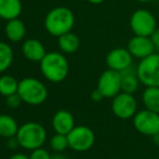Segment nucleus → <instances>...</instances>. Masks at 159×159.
I'll return each instance as SVG.
<instances>
[{"mask_svg":"<svg viewBox=\"0 0 159 159\" xmlns=\"http://www.w3.org/2000/svg\"><path fill=\"white\" fill-rule=\"evenodd\" d=\"M39 69L44 77L51 83L63 82L69 74V61L61 52H47L39 62Z\"/></svg>","mask_w":159,"mask_h":159,"instance_id":"obj_1","label":"nucleus"},{"mask_svg":"<svg viewBox=\"0 0 159 159\" xmlns=\"http://www.w3.org/2000/svg\"><path fill=\"white\" fill-rule=\"evenodd\" d=\"M75 23L73 12L66 7H56L45 16L44 25L51 36L59 37L72 31Z\"/></svg>","mask_w":159,"mask_h":159,"instance_id":"obj_2","label":"nucleus"},{"mask_svg":"<svg viewBox=\"0 0 159 159\" xmlns=\"http://www.w3.org/2000/svg\"><path fill=\"white\" fill-rule=\"evenodd\" d=\"M16 137L20 147L32 152L36 148L43 147L47 139V132L40 123L31 121L19 126Z\"/></svg>","mask_w":159,"mask_h":159,"instance_id":"obj_3","label":"nucleus"},{"mask_svg":"<svg viewBox=\"0 0 159 159\" xmlns=\"http://www.w3.org/2000/svg\"><path fill=\"white\" fill-rule=\"evenodd\" d=\"M18 94L23 102L31 106H39L46 102L48 89L46 85L35 77H24L19 81Z\"/></svg>","mask_w":159,"mask_h":159,"instance_id":"obj_4","label":"nucleus"},{"mask_svg":"<svg viewBox=\"0 0 159 159\" xmlns=\"http://www.w3.org/2000/svg\"><path fill=\"white\" fill-rule=\"evenodd\" d=\"M136 73L141 84L147 86H159V53L144 58L139 61Z\"/></svg>","mask_w":159,"mask_h":159,"instance_id":"obj_5","label":"nucleus"},{"mask_svg":"<svg viewBox=\"0 0 159 159\" xmlns=\"http://www.w3.org/2000/svg\"><path fill=\"white\" fill-rule=\"evenodd\" d=\"M130 27L134 35L150 37L152 34L157 30L156 18L148 10L139 9L131 16Z\"/></svg>","mask_w":159,"mask_h":159,"instance_id":"obj_6","label":"nucleus"},{"mask_svg":"<svg viewBox=\"0 0 159 159\" xmlns=\"http://www.w3.org/2000/svg\"><path fill=\"white\" fill-rule=\"evenodd\" d=\"M66 136L69 148L74 152H86L95 144V133L86 125H75Z\"/></svg>","mask_w":159,"mask_h":159,"instance_id":"obj_7","label":"nucleus"},{"mask_svg":"<svg viewBox=\"0 0 159 159\" xmlns=\"http://www.w3.org/2000/svg\"><path fill=\"white\" fill-rule=\"evenodd\" d=\"M133 125L141 134L156 136L159 134V113L143 109L133 117Z\"/></svg>","mask_w":159,"mask_h":159,"instance_id":"obj_8","label":"nucleus"},{"mask_svg":"<svg viewBox=\"0 0 159 159\" xmlns=\"http://www.w3.org/2000/svg\"><path fill=\"white\" fill-rule=\"evenodd\" d=\"M111 110L113 115L121 120H129L137 112V102L133 94L120 92L112 98Z\"/></svg>","mask_w":159,"mask_h":159,"instance_id":"obj_9","label":"nucleus"},{"mask_svg":"<svg viewBox=\"0 0 159 159\" xmlns=\"http://www.w3.org/2000/svg\"><path fill=\"white\" fill-rule=\"evenodd\" d=\"M97 89L105 98H113L121 92V74L111 69H107L100 74Z\"/></svg>","mask_w":159,"mask_h":159,"instance_id":"obj_10","label":"nucleus"},{"mask_svg":"<svg viewBox=\"0 0 159 159\" xmlns=\"http://www.w3.org/2000/svg\"><path fill=\"white\" fill-rule=\"evenodd\" d=\"M133 57L128 48H115L110 50L106 56V64L108 69L122 72L132 66Z\"/></svg>","mask_w":159,"mask_h":159,"instance_id":"obj_11","label":"nucleus"},{"mask_svg":"<svg viewBox=\"0 0 159 159\" xmlns=\"http://www.w3.org/2000/svg\"><path fill=\"white\" fill-rule=\"evenodd\" d=\"M128 50L133 58L142 60L155 52V47L150 37L134 35L128 43Z\"/></svg>","mask_w":159,"mask_h":159,"instance_id":"obj_12","label":"nucleus"},{"mask_svg":"<svg viewBox=\"0 0 159 159\" xmlns=\"http://www.w3.org/2000/svg\"><path fill=\"white\" fill-rule=\"evenodd\" d=\"M21 50H22V55L24 56V58L33 62H40L47 53L44 44L35 38L25 39L22 44Z\"/></svg>","mask_w":159,"mask_h":159,"instance_id":"obj_13","label":"nucleus"},{"mask_svg":"<svg viewBox=\"0 0 159 159\" xmlns=\"http://www.w3.org/2000/svg\"><path fill=\"white\" fill-rule=\"evenodd\" d=\"M51 125L56 133L68 135L75 126L73 115L68 110H58L53 115L51 120Z\"/></svg>","mask_w":159,"mask_h":159,"instance_id":"obj_14","label":"nucleus"},{"mask_svg":"<svg viewBox=\"0 0 159 159\" xmlns=\"http://www.w3.org/2000/svg\"><path fill=\"white\" fill-rule=\"evenodd\" d=\"M5 34L10 42H22L26 34V26L24 22L19 18L12 19L7 21V24L5 26Z\"/></svg>","mask_w":159,"mask_h":159,"instance_id":"obj_15","label":"nucleus"},{"mask_svg":"<svg viewBox=\"0 0 159 159\" xmlns=\"http://www.w3.org/2000/svg\"><path fill=\"white\" fill-rule=\"evenodd\" d=\"M22 8L21 0H0V19L9 21L19 18Z\"/></svg>","mask_w":159,"mask_h":159,"instance_id":"obj_16","label":"nucleus"},{"mask_svg":"<svg viewBox=\"0 0 159 159\" xmlns=\"http://www.w3.org/2000/svg\"><path fill=\"white\" fill-rule=\"evenodd\" d=\"M121 74V92L129 94H134L139 86V80L137 76L136 69L132 66L120 72Z\"/></svg>","mask_w":159,"mask_h":159,"instance_id":"obj_17","label":"nucleus"},{"mask_svg":"<svg viewBox=\"0 0 159 159\" xmlns=\"http://www.w3.org/2000/svg\"><path fill=\"white\" fill-rule=\"evenodd\" d=\"M142 102L145 109L159 113V86H147L142 93Z\"/></svg>","mask_w":159,"mask_h":159,"instance_id":"obj_18","label":"nucleus"},{"mask_svg":"<svg viewBox=\"0 0 159 159\" xmlns=\"http://www.w3.org/2000/svg\"><path fill=\"white\" fill-rule=\"evenodd\" d=\"M19 124L13 117L7 113L0 115V137L10 139L14 137L18 133Z\"/></svg>","mask_w":159,"mask_h":159,"instance_id":"obj_19","label":"nucleus"},{"mask_svg":"<svg viewBox=\"0 0 159 159\" xmlns=\"http://www.w3.org/2000/svg\"><path fill=\"white\" fill-rule=\"evenodd\" d=\"M58 47L64 53H74L80 48V38L72 32L58 37Z\"/></svg>","mask_w":159,"mask_h":159,"instance_id":"obj_20","label":"nucleus"},{"mask_svg":"<svg viewBox=\"0 0 159 159\" xmlns=\"http://www.w3.org/2000/svg\"><path fill=\"white\" fill-rule=\"evenodd\" d=\"M19 81L10 74H2L0 76V95L8 97L18 93Z\"/></svg>","mask_w":159,"mask_h":159,"instance_id":"obj_21","label":"nucleus"},{"mask_svg":"<svg viewBox=\"0 0 159 159\" xmlns=\"http://www.w3.org/2000/svg\"><path fill=\"white\" fill-rule=\"evenodd\" d=\"M13 49L8 43L0 42V73H3L13 62Z\"/></svg>","mask_w":159,"mask_h":159,"instance_id":"obj_22","label":"nucleus"},{"mask_svg":"<svg viewBox=\"0 0 159 159\" xmlns=\"http://www.w3.org/2000/svg\"><path fill=\"white\" fill-rule=\"evenodd\" d=\"M49 146L55 152H63L69 147L68 136L64 134L56 133L49 141Z\"/></svg>","mask_w":159,"mask_h":159,"instance_id":"obj_23","label":"nucleus"},{"mask_svg":"<svg viewBox=\"0 0 159 159\" xmlns=\"http://www.w3.org/2000/svg\"><path fill=\"white\" fill-rule=\"evenodd\" d=\"M52 155L48 152L47 149L43 147L36 148V149L32 150L31 155H30V159H51Z\"/></svg>","mask_w":159,"mask_h":159,"instance_id":"obj_24","label":"nucleus"},{"mask_svg":"<svg viewBox=\"0 0 159 159\" xmlns=\"http://www.w3.org/2000/svg\"><path fill=\"white\" fill-rule=\"evenodd\" d=\"M22 99L21 97L19 96L18 93L13 94V95H10L8 97H6V105L9 107L10 109H16L21 106L22 104Z\"/></svg>","mask_w":159,"mask_h":159,"instance_id":"obj_25","label":"nucleus"},{"mask_svg":"<svg viewBox=\"0 0 159 159\" xmlns=\"http://www.w3.org/2000/svg\"><path fill=\"white\" fill-rule=\"evenodd\" d=\"M150 39H152V44H154L155 50L159 53V29H157L156 31L152 34V36H150Z\"/></svg>","mask_w":159,"mask_h":159,"instance_id":"obj_26","label":"nucleus"},{"mask_svg":"<svg viewBox=\"0 0 159 159\" xmlns=\"http://www.w3.org/2000/svg\"><path fill=\"white\" fill-rule=\"evenodd\" d=\"M104 96H102V94L100 93L99 91H98L97 89H94L93 92L91 93V99L93 100V102H102V99H104Z\"/></svg>","mask_w":159,"mask_h":159,"instance_id":"obj_27","label":"nucleus"},{"mask_svg":"<svg viewBox=\"0 0 159 159\" xmlns=\"http://www.w3.org/2000/svg\"><path fill=\"white\" fill-rule=\"evenodd\" d=\"M19 146L18 139L16 137H10V139H7V147L10 148V149H16V147Z\"/></svg>","mask_w":159,"mask_h":159,"instance_id":"obj_28","label":"nucleus"},{"mask_svg":"<svg viewBox=\"0 0 159 159\" xmlns=\"http://www.w3.org/2000/svg\"><path fill=\"white\" fill-rule=\"evenodd\" d=\"M9 159H30V157L25 154H22V152H16V154L12 155Z\"/></svg>","mask_w":159,"mask_h":159,"instance_id":"obj_29","label":"nucleus"},{"mask_svg":"<svg viewBox=\"0 0 159 159\" xmlns=\"http://www.w3.org/2000/svg\"><path fill=\"white\" fill-rule=\"evenodd\" d=\"M51 159H68V157L64 156L62 152H56L55 155L51 156Z\"/></svg>","mask_w":159,"mask_h":159,"instance_id":"obj_30","label":"nucleus"},{"mask_svg":"<svg viewBox=\"0 0 159 159\" xmlns=\"http://www.w3.org/2000/svg\"><path fill=\"white\" fill-rule=\"evenodd\" d=\"M87 2L92 3V5H100V3L105 2L106 0H86Z\"/></svg>","mask_w":159,"mask_h":159,"instance_id":"obj_31","label":"nucleus"},{"mask_svg":"<svg viewBox=\"0 0 159 159\" xmlns=\"http://www.w3.org/2000/svg\"><path fill=\"white\" fill-rule=\"evenodd\" d=\"M136 1H139V2H141V3H147V2L152 1V0H136Z\"/></svg>","mask_w":159,"mask_h":159,"instance_id":"obj_32","label":"nucleus"}]
</instances>
